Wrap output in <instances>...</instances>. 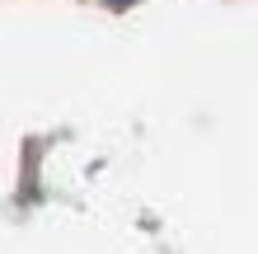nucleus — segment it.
I'll list each match as a JSON object with an SVG mask.
<instances>
[{
	"mask_svg": "<svg viewBox=\"0 0 258 254\" xmlns=\"http://www.w3.org/2000/svg\"><path fill=\"white\" fill-rule=\"evenodd\" d=\"M113 5H127V0H113Z\"/></svg>",
	"mask_w": 258,
	"mask_h": 254,
	"instance_id": "f257e3e1",
	"label": "nucleus"
}]
</instances>
